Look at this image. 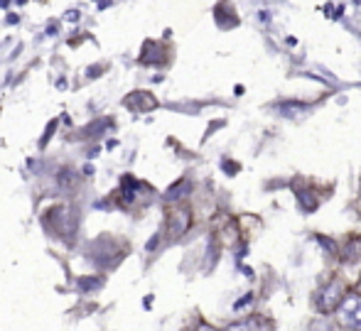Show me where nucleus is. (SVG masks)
<instances>
[{
    "instance_id": "1",
    "label": "nucleus",
    "mask_w": 361,
    "mask_h": 331,
    "mask_svg": "<svg viewBox=\"0 0 361 331\" xmlns=\"http://www.w3.org/2000/svg\"><path fill=\"white\" fill-rule=\"evenodd\" d=\"M347 289H344V282L339 277H332L329 282L322 285V289L317 292V299H314V304H317L319 314H334L339 307H342L344 297H347Z\"/></svg>"
},
{
    "instance_id": "2",
    "label": "nucleus",
    "mask_w": 361,
    "mask_h": 331,
    "mask_svg": "<svg viewBox=\"0 0 361 331\" xmlns=\"http://www.w3.org/2000/svg\"><path fill=\"white\" fill-rule=\"evenodd\" d=\"M192 221H195V216H192V208L190 206H182V204L172 206L170 211H167V221H165L167 236H170L172 241L182 238L192 228Z\"/></svg>"
},
{
    "instance_id": "3",
    "label": "nucleus",
    "mask_w": 361,
    "mask_h": 331,
    "mask_svg": "<svg viewBox=\"0 0 361 331\" xmlns=\"http://www.w3.org/2000/svg\"><path fill=\"white\" fill-rule=\"evenodd\" d=\"M337 317L342 327L354 329V331L361 329V294L359 292H349L347 297H344L342 307L337 309Z\"/></svg>"
},
{
    "instance_id": "4",
    "label": "nucleus",
    "mask_w": 361,
    "mask_h": 331,
    "mask_svg": "<svg viewBox=\"0 0 361 331\" xmlns=\"http://www.w3.org/2000/svg\"><path fill=\"white\" fill-rule=\"evenodd\" d=\"M266 324H271V322H268V319H263V317H248V319H241V322L228 324L224 331H263Z\"/></svg>"
},
{
    "instance_id": "5",
    "label": "nucleus",
    "mask_w": 361,
    "mask_h": 331,
    "mask_svg": "<svg viewBox=\"0 0 361 331\" xmlns=\"http://www.w3.org/2000/svg\"><path fill=\"white\" fill-rule=\"evenodd\" d=\"M310 331H332V329H329L327 324H319L317 322V324H312V329H310Z\"/></svg>"
},
{
    "instance_id": "6",
    "label": "nucleus",
    "mask_w": 361,
    "mask_h": 331,
    "mask_svg": "<svg viewBox=\"0 0 361 331\" xmlns=\"http://www.w3.org/2000/svg\"><path fill=\"white\" fill-rule=\"evenodd\" d=\"M197 331H216V329H212V327H202V329H197Z\"/></svg>"
},
{
    "instance_id": "7",
    "label": "nucleus",
    "mask_w": 361,
    "mask_h": 331,
    "mask_svg": "<svg viewBox=\"0 0 361 331\" xmlns=\"http://www.w3.org/2000/svg\"><path fill=\"white\" fill-rule=\"evenodd\" d=\"M357 292L361 294V277H359V282H357Z\"/></svg>"
}]
</instances>
